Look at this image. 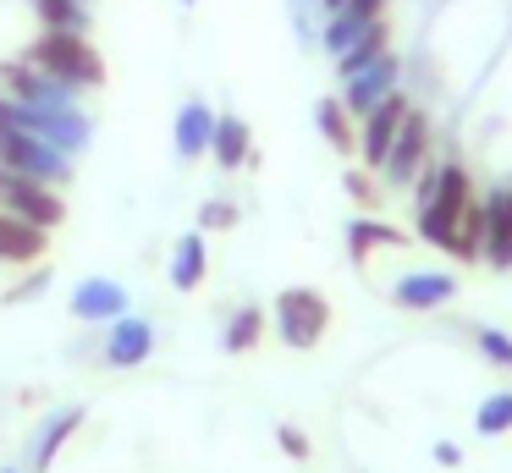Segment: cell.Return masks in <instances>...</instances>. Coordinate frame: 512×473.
Here are the masks:
<instances>
[{
  "instance_id": "obj_1",
  "label": "cell",
  "mask_w": 512,
  "mask_h": 473,
  "mask_svg": "<svg viewBox=\"0 0 512 473\" xmlns=\"http://www.w3.org/2000/svg\"><path fill=\"white\" fill-rule=\"evenodd\" d=\"M28 66H39V72H50L56 83H67V88H105V61H100V50L89 44V33H39L34 44H28V55H23Z\"/></svg>"
},
{
  "instance_id": "obj_2",
  "label": "cell",
  "mask_w": 512,
  "mask_h": 473,
  "mask_svg": "<svg viewBox=\"0 0 512 473\" xmlns=\"http://www.w3.org/2000/svg\"><path fill=\"white\" fill-rule=\"evenodd\" d=\"M468 204H474V176H468L457 160H441L435 165V193L413 209V220H419V226H413L419 242H430V248L446 253V242H452V231H457V220H463Z\"/></svg>"
},
{
  "instance_id": "obj_3",
  "label": "cell",
  "mask_w": 512,
  "mask_h": 473,
  "mask_svg": "<svg viewBox=\"0 0 512 473\" xmlns=\"http://www.w3.org/2000/svg\"><path fill=\"white\" fill-rule=\"evenodd\" d=\"M325 330H331V303H325L320 286H287V292H276V336L292 352L320 347Z\"/></svg>"
},
{
  "instance_id": "obj_4",
  "label": "cell",
  "mask_w": 512,
  "mask_h": 473,
  "mask_svg": "<svg viewBox=\"0 0 512 473\" xmlns=\"http://www.w3.org/2000/svg\"><path fill=\"white\" fill-rule=\"evenodd\" d=\"M0 171L28 176V182H45V187H61V182H72V154L50 149V143L34 138V132H0Z\"/></svg>"
},
{
  "instance_id": "obj_5",
  "label": "cell",
  "mask_w": 512,
  "mask_h": 473,
  "mask_svg": "<svg viewBox=\"0 0 512 473\" xmlns=\"http://www.w3.org/2000/svg\"><path fill=\"white\" fill-rule=\"evenodd\" d=\"M397 88H402V55L386 44V50L369 55L358 72L342 77V105L353 110V116H369V110H375L380 99H391Z\"/></svg>"
},
{
  "instance_id": "obj_6",
  "label": "cell",
  "mask_w": 512,
  "mask_h": 473,
  "mask_svg": "<svg viewBox=\"0 0 512 473\" xmlns=\"http://www.w3.org/2000/svg\"><path fill=\"white\" fill-rule=\"evenodd\" d=\"M0 209L17 220H28V226L39 231H56L61 220H67V198H61V187H45V182H28V176H0Z\"/></svg>"
},
{
  "instance_id": "obj_7",
  "label": "cell",
  "mask_w": 512,
  "mask_h": 473,
  "mask_svg": "<svg viewBox=\"0 0 512 473\" xmlns=\"http://www.w3.org/2000/svg\"><path fill=\"white\" fill-rule=\"evenodd\" d=\"M430 165V116L424 110H408L402 116V127H397V143H391V154H386V165H380V182L386 187H413V176Z\"/></svg>"
},
{
  "instance_id": "obj_8",
  "label": "cell",
  "mask_w": 512,
  "mask_h": 473,
  "mask_svg": "<svg viewBox=\"0 0 512 473\" xmlns=\"http://www.w3.org/2000/svg\"><path fill=\"white\" fill-rule=\"evenodd\" d=\"M0 94L17 99V105H39V110L78 105V88L56 83L50 72H39V66H28V61H0Z\"/></svg>"
},
{
  "instance_id": "obj_9",
  "label": "cell",
  "mask_w": 512,
  "mask_h": 473,
  "mask_svg": "<svg viewBox=\"0 0 512 473\" xmlns=\"http://www.w3.org/2000/svg\"><path fill=\"white\" fill-rule=\"evenodd\" d=\"M408 94H391V99H380L369 116H358V154H364V165L369 171H380L386 165V154H391V143H397V127H402V116H408Z\"/></svg>"
},
{
  "instance_id": "obj_10",
  "label": "cell",
  "mask_w": 512,
  "mask_h": 473,
  "mask_svg": "<svg viewBox=\"0 0 512 473\" xmlns=\"http://www.w3.org/2000/svg\"><path fill=\"white\" fill-rule=\"evenodd\" d=\"M67 308H72L78 325H111V319H122L127 308H133V297H127V286L111 281V275H89V281L72 286Z\"/></svg>"
},
{
  "instance_id": "obj_11",
  "label": "cell",
  "mask_w": 512,
  "mask_h": 473,
  "mask_svg": "<svg viewBox=\"0 0 512 473\" xmlns=\"http://www.w3.org/2000/svg\"><path fill=\"white\" fill-rule=\"evenodd\" d=\"M149 352H155V325L138 314H122L105 325V347L100 358L111 363V369H138V363H149Z\"/></svg>"
},
{
  "instance_id": "obj_12",
  "label": "cell",
  "mask_w": 512,
  "mask_h": 473,
  "mask_svg": "<svg viewBox=\"0 0 512 473\" xmlns=\"http://www.w3.org/2000/svg\"><path fill=\"white\" fill-rule=\"evenodd\" d=\"M457 297V275L446 270H408L397 286H391V303L408 308V314H430V308H446Z\"/></svg>"
},
{
  "instance_id": "obj_13",
  "label": "cell",
  "mask_w": 512,
  "mask_h": 473,
  "mask_svg": "<svg viewBox=\"0 0 512 473\" xmlns=\"http://www.w3.org/2000/svg\"><path fill=\"white\" fill-rule=\"evenodd\" d=\"M83 429V407H56V413L39 424L34 446H28V473H50L56 468V457L67 451V440Z\"/></svg>"
},
{
  "instance_id": "obj_14",
  "label": "cell",
  "mask_w": 512,
  "mask_h": 473,
  "mask_svg": "<svg viewBox=\"0 0 512 473\" xmlns=\"http://www.w3.org/2000/svg\"><path fill=\"white\" fill-rule=\"evenodd\" d=\"M210 138H215V110L204 99H188L171 121V143H177L182 160H204L210 154Z\"/></svg>"
},
{
  "instance_id": "obj_15",
  "label": "cell",
  "mask_w": 512,
  "mask_h": 473,
  "mask_svg": "<svg viewBox=\"0 0 512 473\" xmlns=\"http://www.w3.org/2000/svg\"><path fill=\"white\" fill-rule=\"evenodd\" d=\"M210 160L221 165V171H243V165H254V127H248L243 116H215V138H210Z\"/></svg>"
},
{
  "instance_id": "obj_16",
  "label": "cell",
  "mask_w": 512,
  "mask_h": 473,
  "mask_svg": "<svg viewBox=\"0 0 512 473\" xmlns=\"http://www.w3.org/2000/svg\"><path fill=\"white\" fill-rule=\"evenodd\" d=\"M166 275H171V286H177V292H199L204 275H210V248H204V231H182V237L171 242Z\"/></svg>"
},
{
  "instance_id": "obj_17",
  "label": "cell",
  "mask_w": 512,
  "mask_h": 473,
  "mask_svg": "<svg viewBox=\"0 0 512 473\" xmlns=\"http://www.w3.org/2000/svg\"><path fill=\"white\" fill-rule=\"evenodd\" d=\"M485 264L490 270H512V198L507 187L485 198Z\"/></svg>"
},
{
  "instance_id": "obj_18",
  "label": "cell",
  "mask_w": 512,
  "mask_h": 473,
  "mask_svg": "<svg viewBox=\"0 0 512 473\" xmlns=\"http://www.w3.org/2000/svg\"><path fill=\"white\" fill-rule=\"evenodd\" d=\"M45 248H50V231H39L0 209V264H39Z\"/></svg>"
},
{
  "instance_id": "obj_19",
  "label": "cell",
  "mask_w": 512,
  "mask_h": 473,
  "mask_svg": "<svg viewBox=\"0 0 512 473\" xmlns=\"http://www.w3.org/2000/svg\"><path fill=\"white\" fill-rule=\"evenodd\" d=\"M314 127H320V138L331 143V149H358V116L342 105V94H331V99H320L314 105Z\"/></svg>"
},
{
  "instance_id": "obj_20",
  "label": "cell",
  "mask_w": 512,
  "mask_h": 473,
  "mask_svg": "<svg viewBox=\"0 0 512 473\" xmlns=\"http://www.w3.org/2000/svg\"><path fill=\"white\" fill-rule=\"evenodd\" d=\"M259 341H265V308H254V303L232 308V319H226V330H221V347L232 352V358H243Z\"/></svg>"
},
{
  "instance_id": "obj_21",
  "label": "cell",
  "mask_w": 512,
  "mask_h": 473,
  "mask_svg": "<svg viewBox=\"0 0 512 473\" xmlns=\"http://www.w3.org/2000/svg\"><path fill=\"white\" fill-rule=\"evenodd\" d=\"M402 231L386 226V220H353L347 226V253H353V264H369V253L375 248H402Z\"/></svg>"
},
{
  "instance_id": "obj_22",
  "label": "cell",
  "mask_w": 512,
  "mask_h": 473,
  "mask_svg": "<svg viewBox=\"0 0 512 473\" xmlns=\"http://www.w3.org/2000/svg\"><path fill=\"white\" fill-rule=\"evenodd\" d=\"M446 253L452 259H485V198H474V204L463 209V220H457L452 242H446Z\"/></svg>"
},
{
  "instance_id": "obj_23",
  "label": "cell",
  "mask_w": 512,
  "mask_h": 473,
  "mask_svg": "<svg viewBox=\"0 0 512 473\" xmlns=\"http://www.w3.org/2000/svg\"><path fill=\"white\" fill-rule=\"evenodd\" d=\"M34 17L50 33H89L94 11H89V0H34Z\"/></svg>"
},
{
  "instance_id": "obj_24",
  "label": "cell",
  "mask_w": 512,
  "mask_h": 473,
  "mask_svg": "<svg viewBox=\"0 0 512 473\" xmlns=\"http://www.w3.org/2000/svg\"><path fill=\"white\" fill-rule=\"evenodd\" d=\"M474 429H479L485 440L507 435V429H512V385H501V391H490L485 402L474 407Z\"/></svg>"
},
{
  "instance_id": "obj_25",
  "label": "cell",
  "mask_w": 512,
  "mask_h": 473,
  "mask_svg": "<svg viewBox=\"0 0 512 473\" xmlns=\"http://www.w3.org/2000/svg\"><path fill=\"white\" fill-rule=\"evenodd\" d=\"M237 220H243V209L232 198H204L199 204V231H232Z\"/></svg>"
},
{
  "instance_id": "obj_26",
  "label": "cell",
  "mask_w": 512,
  "mask_h": 473,
  "mask_svg": "<svg viewBox=\"0 0 512 473\" xmlns=\"http://www.w3.org/2000/svg\"><path fill=\"white\" fill-rule=\"evenodd\" d=\"M474 347L485 352V358L496 363V369H512V336H507V330H496V325H479V330H474Z\"/></svg>"
},
{
  "instance_id": "obj_27",
  "label": "cell",
  "mask_w": 512,
  "mask_h": 473,
  "mask_svg": "<svg viewBox=\"0 0 512 473\" xmlns=\"http://www.w3.org/2000/svg\"><path fill=\"white\" fill-rule=\"evenodd\" d=\"M276 446L287 451L292 462H309V451H314V446H309V435H303L298 424H281V429H276Z\"/></svg>"
},
{
  "instance_id": "obj_28",
  "label": "cell",
  "mask_w": 512,
  "mask_h": 473,
  "mask_svg": "<svg viewBox=\"0 0 512 473\" xmlns=\"http://www.w3.org/2000/svg\"><path fill=\"white\" fill-rule=\"evenodd\" d=\"M314 6H320V0H292V22H298V39H303V44H320V28H314Z\"/></svg>"
},
{
  "instance_id": "obj_29",
  "label": "cell",
  "mask_w": 512,
  "mask_h": 473,
  "mask_svg": "<svg viewBox=\"0 0 512 473\" xmlns=\"http://www.w3.org/2000/svg\"><path fill=\"white\" fill-rule=\"evenodd\" d=\"M369 176H375V171H369V165H364V171H347V176H342V182H347V193H353V198H358V204H364V209H369V204H375V198H380V187L369 182Z\"/></svg>"
},
{
  "instance_id": "obj_30",
  "label": "cell",
  "mask_w": 512,
  "mask_h": 473,
  "mask_svg": "<svg viewBox=\"0 0 512 473\" xmlns=\"http://www.w3.org/2000/svg\"><path fill=\"white\" fill-rule=\"evenodd\" d=\"M45 286H50V270H45V264H39V270L28 275L23 286H12V292H6V303H34V297L45 292Z\"/></svg>"
},
{
  "instance_id": "obj_31",
  "label": "cell",
  "mask_w": 512,
  "mask_h": 473,
  "mask_svg": "<svg viewBox=\"0 0 512 473\" xmlns=\"http://www.w3.org/2000/svg\"><path fill=\"white\" fill-rule=\"evenodd\" d=\"M435 462H441V468H457V462H463V451H457L452 440H435Z\"/></svg>"
},
{
  "instance_id": "obj_32",
  "label": "cell",
  "mask_w": 512,
  "mask_h": 473,
  "mask_svg": "<svg viewBox=\"0 0 512 473\" xmlns=\"http://www.w3.org/2000/svg\"><path fill=\"white\" fill-rule=\"evenodd\" d=\"M0 132H17V105L0 94Z\"/></svg>"
},
{
  "instance_id": "obj_33",
  "label": "cell",
  "mask_w": 512,
  "mask_h": 473,
  "mask_svg": "<svg viewBox=\"0 0 512 473\" xmlns=\"http://www.w3.org/2000/svg\"><path fill=\"white\" fill-rule=\"evenodd\" d=\"M347 0H320V17H331V11H342Z\"/></svg>"
},
{
  "instance_id": "obj_34",
  "label": "cell",
  "mask_w": 512,
  "mask_h": 473,
  "mask_svg": "<svg viewBox=\"0 0 512 473\" xmlns=\"http://www.w3.org/2000/svg\"><path fill=\"white\" fill-rule=\"evenodd\" d=\"M177 6H193V0H177Z\"/></svg>"
},
{
  "instance_id": "obj_35",
  "label": "cell",
  "mask_w": 512,
  "mask_h": 473,
  "mask_svg": "<svg viewBox=\"0 0 512 473\" xmlns=\"http://www.w3.org/2000/svg\"><path fill=\"white\" fill-rule=\"evenodd\" d=\"M0 473H17V468H0Z\"/></svg>"
},
{
  "instance_id": "obj_36",
  "label": "cell",
  "mask_w": 512,
  "mask_h": 473,
  "mask_svg": "<svg viewBox=\"0 0 512 473\" xmlns=\"http://www.w3.org/2000/svg\"><path fill=\"white\" fill-rule=\"evenodd\" d=\"M507 198H512V187H507Z\"/></svg>"
}]
</instances>
